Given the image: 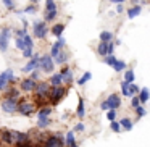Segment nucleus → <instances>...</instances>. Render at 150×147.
Returning a JSON list of instances; mask_svg holds the SVG:
<instances>
[{
  "mask_svg": "<svg viewBox=\"0 0 150 147\" xmlns=\"http://www.w3.org/2000/svg\"><path fill=\"white\" fill-rule=\"evenodd\" d=\"M36 99L37 102L40 100V104H45L47 100H50V94H52V86H49L47 82H40L36 87Z\"/></svg>",
  "mask_w": 150,
  "mask_h": 147,
  "instance_id": "nucleus-1",
  "label": "nucleus"
},
{
  "mask_svg": "<svg viewBox=\"0 0 150 147\" xmlns=\"http://www.w3.org/2000/svg\"><path fill=\"white\" fill-rule=\"evenodd\" d=\"M65 146V139L62 134H50L45 141H44V147H63Z\"/></svg>",
  "mask_w": 150,
  "mask_h": 147,
  "instance_id": "nucleus-2",
  "label": "nucleus"
},
{
  "mask_svg": "<svg viewBox=\"0 0 150 147\" xmlns=\"http://www.w3.org/2000/svg\"><path fill=\"white\" fill-rule=\"evenodd\" d=\"M18 111H20L21 115H24V116H29V115H33L34 111H36V105L31 104V102L21 100L20 104H18Z\"/></svg>",
  "mask_w": 150,
  "mask_h": 147,
  "instance_id": "nucleus-3",
  "label": "nucleus"
},
{
  "mask_svg": "<svg viewBox=\"0 0 150 147\" xmlns=\"http://www.w3.org/2000/svg\"><path fill=\"white\" fill-rule=\"evenodd\" d=\"M2 108H4V111H7V113H15V111H18L16 99L4 97V100H2Z\"/></svg>",
  "mask_w": 150,
  "mask_h": 147,
  "instance_id": "nucleus-4",
  "label": "nucleus"
},
{
  "mask_svg": "<svg viewBox=\"0 0 150 147\" xmlns=\"http://www.w3.org/2000/svg\"><path fill=\"white\" fill-rule=\"evenodd\" d=\"M65 94H66L65 87H62V86L53 87L52 89V94H50V102H52V104H58V102L65 97Z\"/></svg>",
  "mask_w": 150,
  "mask_h": 147,
  "instance_id": "nucleus-5",
  "label": "nucleus"
},
{
  "mask_svg": "<svg viewBox=\"0 0 150 147\" xmlns=\"http://www.w3.org/2000/svg\"><path fill=\"white\" fill-rule=\"evenodd\" d=\"M39 66H40V68H42L45 73H52V70H53V62H52V57H50V55L42 57V58L39 60Z\"/></svg>",
  "mask_w": 150,
  "mask_h": 147,
  "instance_id": "nucleus-6",
  "label": "nucleus"
},
{
  "mask_svg": "<svg viewBox=\"0 0 150 147\" xmlns=\"http://www.w3.org/2000/svg\"><path fill=\"white\" fill-rule=\"evenodd\" d=\"M8 39H10V28H5V29L0 33V50H2V52H7Z\"/></svg>",
  "mask_w": 150,
  "mask_h": 147,
  "instance_id": "nucleus-7",
  "label": "nucleus"
},
{
  "mask_svg": "<svg viewBox=\"0 0 150 147\" xmlns=\"http://www.w3.org/2000/svg\"><path fill=\"white\" fill-rule=\"evenodd\" d=\"M13 81H15L13 73H11L10 70H7L5 73H2V75H0V89H4L7 82H13Z\"/></svg>",
  "mask_w": 150,
  "mask_h": 147,
  "instance_id": "nucleus-8",
  "label": "nucleus"
},
{
  "mask_svg": "<svg viewBox=\"0 0 150 147\" xmlns=\"http://www.w3.org/2000/svg\"><path fill=\"white\" fill-rule=\"evenodd\" d=\"M34 34H36L37 37H45L47 34V26L44 21H37L36 24H34Z\"/></svg>",
  "mask_w": 150,
  "mask_h": 147,
  "instance_id": "nucleus-9",
  "label": "nucleus"
},
{
  "mask_svg": "<svg viewBox=\"0 0 150 147\" xmlns=\"http://www.w3.org/2000/svg\"><path fill=\"white\" fill-rule=\"evenodd\" d=\"M23 40H24L23 55H24V57H31V55H33V39H31V37L26 34V36L23 37Z\"/></svg>",
  "mask_w": 150,
  "mask_h": 147,
  "instance_id": "nucleus-10",
  "label": "nucleus"
},
{
  "mask_svg": "<svg viewBox=\"0 0 150 147\" xmlns=\"http://www.w3.org/2000/svg\"><path fill=\"white\" fill-rule=\"evenodd\" d=\"M107 104H108V107H110V110H116V108L121 105V99H120V95H118V94H111L110 97H108Z\"/></svg>",
  "mask_w": 150,
  "mask_h": 147,
  "instance_id": "nucleus-11",
  "label": "nucleus"
},
{
  "mask_svg": "<svg viewBox=\"0 0 150 147\" xmlns=\"http://www.w3.org/2000/svg\"><path fill=\"white\" fill-rule=\"evenodd\" d=\"M0 141L7 146H11L13 144V136H11V131L10 129H2L0 131Z\"/></svg>",
  "mask_w": 150,
  "mask_h": 147,
  "instance_id": "nucleus-12",
  "label": "nucleus"
},
{
  "mask_svg": "<svg viewBox=\"0 0 150 147\" xmlns=\"http://www.w3.org/2000/svg\"><path fill=\"white\" fill-rule=\"evenodd\" d=\"M65 147H78V142H76V139H74V133H73V131H69V133L66 134Z\"/></svg>",
  "mask_w": 150,
  "mask_h": 147,
  "instance_id": "nucleus-13",
  "label": "nucleus"
},
{
  "mask_svg": "<svg viewBox=\"0 0 150 147\" xmlns=\"http://www.w3.org/2000/svg\"><path fill=\"white\" fill-rule=\"evenodd\" d=\"M63 45H65V39H58V42L52 45V55H50V57H57V55H58Z\"/></svg>",
  "mask_w": 150,
  "mask_h": 147,
  "instance_id": "nucleus-14",
  "label": "nucleus"
},
{
  "mask_svg": "<svg viewBox=\"0 0 150 147\" xmlns=\"http://www.w3.org/2000/svg\"><path fill=\"white\" fill-rule=\"evenodd\" d=\"M39 60H40V58H39V55H36V57H34V58L31 60L29 63H28L26 66H24L23 71H24V73H28V71H31V70H34L36 66H39Z\"/></svg>",
  "mask_w": 150,
  "mask_h": 147,
  "instance_id": "nucleus-15",
  "label": "nucleus"
},
{
  "mask_svg": "<svg viewBox=\"0 0 150 147\" xmlns=\"http://www.w3.org/2000/svg\"><path fill=\"white\" fill-rule=\"evenodd\" d=\"M36 87V82L33 81V79H24V81H21V89L23 91H33V89Z\"/></svg>",
  "mask_w": 150,
  "mask_h": 147,
  "instance_id": "nucleus-16",
  "label": "nucleus"
},
{
  "mask_svg": "<svg viewBox=\"0 0 150 147\" xmlns=\"http://www.w3.org/2000/svg\"><path fill=\"white\" fill-rule=\"evenodd\" d=\"M149 99H150V92H149V89H147V87H144L142 91L139 92V102H140V104H145Z\"/></svg>",
  "mask_w": 150,
  "mask_h": 147,
  "instance_id": "nucleus-17",
  "label": "nucleus"
},
{
  "mask_svg": "<svg viewBox=\"0 0 150 147\" xmlns=\"http://www.w3.org/2000/svg\"><path fill=\"white\" fill-rule=\"evenodd\" d=\"M60 75H62V81H65V82H71V79H73V75H71V71H69L68 68H63Z\"/></svg>",
  "mask_w": 150,
  "mask_h": 147,
  "instance_id": "nucleus-18",
  "label": "nucleus"
},
{
  "mask_svg": "<svg viewBox=\"0 0 150 147\" xmlns=\"http://www.w3.org/2000/svg\"><path fill=\"white\" fill-rule=\"evenodd\" d=\"M63 31H65V26H63V24H55V26L52 28V34H53V36H57V37L62 36Z\"/></svg>",
  "mask_w": 150,
  "mask_h": 147,
  "instance_id": "nucleus-19",
  "label": "nucleus"
},
{
  "mask_svg": "<svg viewBox=\"0 0 150 147\" xmlns=\"http://www.w3.org/2000/svg\"><path fill=\"white\" fill-rule=\"evenodd\" d=\"M50 113H52V108H50V107H42V108H39V118H49Z\"/></svg>",
  "mask_w": 150,
  "mask_h": 147,
  "instance_id": "nucleus-20",
  "label": "nucleus"
},
{
  "mask_svg": "<svg viewBox=\"0 0 150 147\" xmlns=\"http://www.w3.org/2000/svg\"><path fill=\"white\" fill-rule=\"evenodd\" d=\"M120 124H121V128H124V129H127V131L132 129V121H131L129 118H123V120L120 121Z\"/></svg>",
  "mask_w": 150,
  "mask_h": 147,
  "instance_id": "nucleus-21",
  "label": "nucleus"
},
{
  "mask_svg": "<svg viewBox=\"0 0 150 147\" xmlns=\"http://www.w3.org/2000/svg\"><path fill=\"white\" fill-rule=\"evenodd\" d=\"M97 52L100 53V55H107L108 53V44L107 42H100V45H98V49H97Z\"/></svg>",
  "mask_w": 150,
  "mask_h": 147,
  "instance_id": "nucleus-22",
  "label": "nucleus"
},
{
  "mask_svg": "<svg viewBox=\"0 0 150 147\" xmlns=\"http://www.w3.org/2000/svg\"><path fill=\"white\" fill-rule=\"evenodd\" d=\"M139 13H140V7H132V8L127 10V16L129 18H136Z\"/></svg>",
  "mask_w": 150,
  "mask_h": 147,
  "instance_id": "nucleus-23",
  "label": "nucleus"
},
{
  "mask_svg": "<svg viewBox=\"0 0 150 147\" xmlns=\"http://www.w3.org/2000/svg\"><path fill=\"white\" fill-rule=\"evenodd\" d=\"M49 124H50L49 118H37V126L39 128H47Z\"/></svg>",
  "mask_w": 150,
  "mask_h": 147,
  "instance_id": "nucleus-24",
  "label": "nucleus"
},
{
  "mask_svg": "<svg viewBox=\"0 0 150 147\" xmlns=\"http://www.w3.org/2000/svg\"><path fill=\"white\" fill-rule=\"evenodd\" d=\"M84 113H86V110H84V100H82V99H79V105H78V116H79V118H82V116H84Z\"/></svg>",
  "mask_w": 150,
  "mask_h": 147,
  "instance_id": "nucleus-25",
  "label": "nucleus"
},
{
  "mask_svg": "<svg viewBox=\"0 0 150 147\" xmlns=\"http://www.w3.org/2000/svg\"><path fill=\"white\" fill-rule=\"evenodd\" d=\"M60 84H62V75H53L52 76V86L58 87Z\"/></svg>",
  "mask_w": 150,
  "mask_h": 147,
  "instance_id": "nucleus-26",
  "label": "nucleus"
},
{
  "mask_svg": "<svg viewBox=\"0 0 150 147\" xmlns=\"http://www.w3.org/2000/svg\"><path fill=\"white\" fill-rule=\"evenodd\" d=\"M113 68H115V71H123V70L126 68V63H124V62H120V60H116V63L113 65Z\"/></svg>",
  "mask_w": 150,
  "mask_h": 147,
  "instance_id": "nucleus-27",
  "label": "nucleus"
},
{
  "mask_svg": "<svg viewBox=\"0 0 150 147\" xmlns=\"http://www.w3.org/2000/svg\"><path fill=\"white\" fill-rule=\"evenodd\" d=\"M121 92H123V95H126V97H129V95H131V92H129V84H127L126 81L121 84Z\"/></svg>",
  "mask_w": 150,
  "mask_h": 147,
  "instance_id": "nucleus-28",
  "label": "nucleus"
},
{
  "mask_svg": "<svg viewBox=\"0 0 150 147\" xmlns=\"http://www.w3.org/2000/svg\"><path fill=\"white\" fill-rule=\"evenodd\" d=\"M47 11H57V5L53 0H47Z\"/></svg>",
  "mask_w": 150,
  "mask_h": 147,
  "instance_id": "nucleus-29",
  "label": "nucleus"
},
{
  "mask_svg": "<svg viewBox=\"0 0 150 147\" xmlns=\"http://www.w3.org/2000/svg\"><path fill=\"white\" fill-rule=\"evenodd\" d=\"M110 128L115 131V133H120V131H121V124H120V121H111Z\"/></svg>",
  "mask_w": 150,
  "mask_h": 147,
  "instance_id": "nucleus-30",
  "label": "nucleus"
},
{
  "mask_svg": "<svg viewBox=\"0 0 150 147\" xmlns=\"http://www.w3.org/2000/svg\"><path fill=\"white\" fill-rule=\"evenodd\" d=\"M124 79H126V82H127V84H129V82L132 84V81H134V73L129 70V71H127L126 75H124Z\"/></svg>",
  "mask_w": 150,
  "mask_h": 147,
  "instance_id": "nucleus-31",
  "label": "nucleus"
},
{
  "mask_svg": "<svg viewBox=\"0 0 150 147\" xmlns=\"http://www.w3.org/2000/svg\"><path fill=\"white\" fill-rule=\"evenodd\" d=\"M110 39H111V33H107V31H105V33L100 34V40H102V42H108Z\"/></svg>",
  "mask_w": 150,
  "mask_h": 147,
  "instance_id": "nucleus-32",
  "label": "nucleus"
},
{
  "mask_svg": "<svg viewBox=\"0 0 150 147\" xmlns=\"http://www.w3.org/2000/svg\"><path fill=\"white\" fill-rule=\"evenodd\" d=\"M89 79H91V73H86V75H84V76H82V78L78 81V84H86V82H87Z\"/></svg>",
  "mask_w": 150,
  "mask_h": 147,
  "instance_id": "nucleus-33",
  "label": "nucleus"
},
{
  "mask_svg": "<svg viewBox=\"0 0 150 147\" xmlns=\"http://www.w3.org/2000/svg\"><path fill=\"white\" fill-rule=\"evenodd\" d=\"M55 16H57V11H47V15H45V21H52Z\"/></svg>",
  "mask_w": 150,
  "mask_h": 147,
  "instance_id": "nucleus-34",
  "label": "nucleus"
},
{
  "mask_svg": "<svg viewBox=\"0 0 150 147\" xmlns=\"http://www.w3.org/2000/svg\"><path fill=\"white\" fill-rule=\"evenodd\" d=\"M55 58H57V62H58V63H63V62L66 60V55H65V52H60L58 55L55 57Z\"/></svg>",
  "mask_w": 150,
  "mask_h": 147,
  "instance_id": "nucleus-35",
  "label": "nucleus"
},
{
  "mask_svg": "<svg viewBox=\"0 0 150 147\" xmlns=\"http://www.w3.org/2000/svg\"><path fill=\"white\" fill-rule=\"evenodd\" d=\"M105 63H107V65H111V66H113L115 63H116V58L110 55V57H107V58H105Z\"/></svg>",
  "mask_w": 150,
  "mask_h": 147,
  "instance_id": "nucleus-36",
  "label": "nucleus"
},
{
  "mask_svg": "<svg viewBox=\"0 0 150 147\" xmlns=\"http://www.w3.org/2000/svg\"><path fill=\"white\" fill-rule=\"evenodd\" d=\"M16 45H18V49H20V50H24V40H23V37H18Z\"/></svg>",
  "mask_w": 150,
  "mask_h": 147,
  "instance_id": "nucleus-37",
  "label": "nucleus"
},
{
  "mask_svg": "<svg viewBox=\"0 0 150 147\" xmlns=\"http://www.w3.org/2000/svg\"><path fill=\"white\" fill-rule=\"evenodd\" d=\"M115 116H116V111H115V110H110V111L107 113V118H108L110 121H115Z\"/></svg>",
  "mask_w": 150,
  "mask_h": 147,
  "instance_id": "nucleus-38",
  "label": "nucleus"
},
{
  "mask_svg": "<svg viewBox=\"0 0 150 147\" xmlns=\"http://www.w3.org/2000/svg\"><path fill=\"white\" fill-rule=\"evenodd\" d=\"M129 92H131V95H134L136 92H139V87L136 84H129Z\"/></svg>",
  "mask_w": 150,
  "mask_h": 147,
  "instance_id": "nucleus-39",
  "label": "nucleus"
},
{
  "mask_svg": "<svg viewBox=\"0 0 150 147\" xmlns=\"http://www.w3.org/2000/svg\"><path fill=\"white\" fill-rule=\"evenodd\" d=\"M136 113H137V116H144V115H145V110H144V107H137L136 108Z\"/></svg>",
  "mask_w": 150,
  "mask_h": 147,
  "instance_id": "nucleus-40",
  "label": "nucleus"
},
{
  "mask_svg": "<svg viewBox=\"0 0 150 147\" xmlns=\"http://www.w3.org/2000/svg\"><path fill=\"white\" fill-rule=\"evenodd\" d=\"M139 104H140V102H139V97H132V102H131V105H132L134 108H137V107H139Z\"/></svg>",
  "mask_w": 150,
  "mask_h": 147,
  "instance_id": "nucleus-41",
  "label": "nucleus"
},
{
  "mask_svg": "<svg viewBox=\"0 0 150 147\" xmlns=\"http://www.w3.org/2000/svg\"><path fill=\"white\" fill-rule=\"evenodd\" d=\"M4 4L7 5L8 10H13V2H11V0H4Z\"/></svg>",
  "mask_w": 150,
  "mask_h": 147,
  "instance_id": "nucleus-42",
  "label": "nucleus"
},
{
  "mask_svg": "<svg viewBox=\"0 0 150 147\" xmlns=\"http://www.w3.org/2000/svg\"><path fill=\"white\" fill-rule=\"evenodd\" d=\"M74 129H76V131H84V124H82V123H78Z\"/></svg>",
  "mask_w": 150,
  "mask_h": 147,
  "instance_id": "nucleus-43",
  "label": "nucleus"
},
{
  "mask_svg": "<svg viewBox=\"0 0 150 147\" xmlns=\"http://www.w3.org/2000/svg\"><path fill=\"white\" fill-rule=\"evenodd\" d=\"M37 78H39V70H36V71L33 73V78H31V79H33V81H36Z\"/></svg>",
  "mask_w": 150,
  "mask_h": 147,
  "instance_id": "nucleus-44",
  "label": "nucleus"
},
{
  "mask_svg": "<svg viewBox=\"0 0 150 147\" xmlns=\"http://www.w3.org/2000/svg\"><path fill=\"white\" fill-rule=\"evenodd\" d=\"M26 11H28V13H34V11H36V7H33V5H31V7L26 8Z\"/></svg>",
  "mask_w": 150,
  "mask_h": 147,
  "instance_id": "nucleus-45",
  "label": "nucleus"
},
{
  "mask_svg": "<svg viewBox=\"0 0 150 147\" xmlns=\"http://www.w3.org/2000/svg\"><path fill=\"white\" fill-rule=\"evenodd\" d=\"M100 107H102V110H107V108H110V107H108V104H107V100H105V102H102V105H100Z\"/></svg>",
  "mask_w": 150,
  "mask_h": 147,
  "instance_id": "nucleus-46",
  "label": "nucleus"
},
{
  "mask_svg": "<svg viewBox=\"0 0 150 147\" xmlns=\"http://www.w3.org/2000/svg\"><path fill=\"white\" fill-rule=\"evenodd\" d=\"M113 44H108V53H111V52H113Z\"/></svg>",
  "mask_w": 150,
  "mask_h": 147,
  "instance_id": "nucleus-47",
  "label": "nucleus"
},
{
  "mask_svg": "<svg viewBox=\"0 0 150 147\" xmlns=\"http://www.w3.org/2000/svg\"><path fill=\"white\" fill-rule=\"evenodd\" d=\"M123 5H118V7H116V11H118V13H121V11H123Z\"/></svg>",
  "mask_w": 150,
  "mask_h": 147,
  "instance_id": "nucleus-48",
  "label": "nucleus"
},
{
  "mask_svg": "<svg viewBox=\"0 0 150 147\" xmlns=\"http://www.w3.org/2000/svg\"><path fill=\"white\" fill-rule=\"evenodd\" d=\"M113 2H118V4H121V2H124V0H113Z\"/></svg>",
  "mask_w": 150,
  "mask_h": 147,
  "instance_id": "nucleus-49",
  "label": "nucleus"
},
{
  "mask_svg": "<svg viewBox=\"0 0 150 147\" xmlns=\"http://www.w3.org/2000/svg\"><path fill=\"white\" fill-rule=\"evenodd\" d=\"M33 2H37V0H33Z\"/></svg>",
  "mask_w": 150,
  "mask_h": 147,
  "instance_id": "nucleus-50",
  "label": "nucleus"
}]
</instances>
